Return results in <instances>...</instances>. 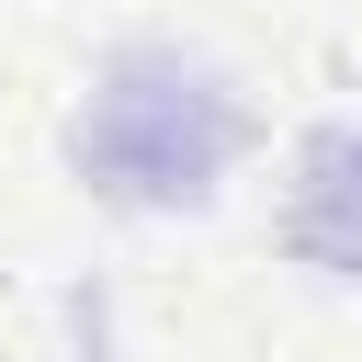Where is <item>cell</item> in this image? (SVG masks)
Wrapping results in <instances>:
<instances>
[{"mask_svg":"<svg viewBox=\"0 0 362 362\" xmlns=\"http://www.w3.org/2000/svg\"><path fill=\"white\" fill-rule=\"evenodd\" d=\"M238 147H249V102H238V79H226L215 57H192V45H124V57L90 79L79 124H68L79 181H90L102 204H136V215L204 204V192L238 170Z\"/></svg>","mask_w":362,"mask_h":362,"instance_id":"obj_1","label":"cell"},{"mask_svg":"<svg viewBox=\"0 0 362 362\" xmlns=\"http://www.w3.org/2000/svg\"><path fill=\"white\" fill-rule=\"evenodd\" d=\"M283 249L328 283H362V124H317L283 192Z\"/></svg>","mask_w":362,"mask_h":362,"instance_id":"obj_2","label":"cell"}]
</instances>
